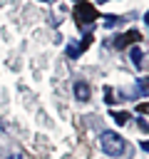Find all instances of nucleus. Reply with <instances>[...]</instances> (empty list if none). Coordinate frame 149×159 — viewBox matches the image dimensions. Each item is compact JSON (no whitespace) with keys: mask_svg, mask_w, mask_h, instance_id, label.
Here are the masks:
<instances>
[{"mask_svg":"<svg viewBox=\"0 0 149 159\" xmlns=\"http://www.w3.org/2000/svg\"><path fill=\"white\" fill-rule=\"evenodd\" d=\"M99 147H102V152L109 154V157H119V154L127 152V142H124L117 132H109V129H104V132L99 134Z\"/></svg>","mask_w":149,"mask_h":159,"instance_id":"obj_2","label":"nucleus"},{"mask_svg":"<svg viewBox=\"0 0 149 159\" xmlns=\"http://www.w3.org/2000/svg\"><path fill=\"white\" fill-rule=\"evenodd\" d=\"M112 119H114L117 124H124V122L129 119V114H127V112H112Z\"/></svg>","mask_w":149,"mask_h":159,"instance_id":"obj_7","label":"nucleus"},{"mask_svg":"<svg viewBox=\"0 0 149 159\" xmlns=\"http://www.w3.org/2000/svg\"><path fill=\"white\" fill-rule=\"evenodd\" d=\"M99 20H102V25H104V27H114V25L119 22V17H117V15H104V17H99Z\"/></svg>","mask_w":149,"mask_h":159,"instance_id":"obj_6","label":"nucleus"},{"mask_svg":"<svg viewBox=\"0 0 149 159\" xmlns=\"http://www.w3.org/2000/svg\"><path fill=\"white\" fill-rule=\"evenodd\" d=\"M74 20H77V27H82L84 32H89V30L97 25L99 15H97V10H94L92 2L82 0V2H77V7H74Z\"/></svg>","mask_w":149,"mask_h":159,"instance_id":"obj_1","label":"nucleus"},{"mask_svg":"<svg viewBox=\"0 0 149 159\" xmlns=\"http://www.w3.org/2000/svg\"><path fill=\"white\" fill-rule=\"evenodd\" d=\"M139 89H142V94H144V97H147V82H144V80H142V82H139Z\"/></svg>","mask_w":149,"mask_h":159,"instance_id":"obj_10","label":"nucleus"},{"mask_svg":"<svg viewBox=\"0 0 149 159\" xmlns=\"http://www.w3.org/2000/svg\"><path fill=\"white\" fill-rule=\"evenodd\" d=\"M67 55H70V57H79V50H77V45H67Z\"/></svg>","mask_w":149,"mask_h":159,"instance_id":"obj_9","label":"nucleus"},{"mask_svg":"<svg viewBox=\"0 0 149 159\" xmlns=\"http://www.w3.org/2000/svg\"><path fill=\"white\" fill-rule=\"evenodd\" d=\"M72 89H74V97H77L79 102H87V99H89V84H87V82H82V80H77Z\"/></svg>","mask_w":149,"mask_h":159,"instance_id":"obj_4","label":"nucleus"},{"mask_svg":"<svg viewBox=\"0 0 149 159\" xmlns=\"http://www.w3.org/2000/svg\"><path fill=\"white\" fill-rule=\"evenodd\" d=\"M89 42H92V35H89V32H87V35H84V37H82V45H77V50H79V52H84V50H87V47H89Z\"/></svg>","mask_w":149,"mask_h":159,"instance_id":"obj_8","label":"nucleus"},{"mask_svg":"<svg viewBox=\"0 0 149 159\" xmlns=\"http://www.w3.org/2000/svg\"><path fill=\"white\" fill-rule=\"evenodd\" d=\"M137 40H142L139 30H129V32H124V35H119V37L114 40V47H117V50H124L127 45H134Z\"/></svg>","mask_w":149,"mask_h":159,"instance_id":"obj_3","label":"nucleus"},{"mask_svg":"<svg viewBox=\"0 0 149 159\" xmlns=\"http://www.w3.org/2000/svg\"><path fill=\"white\" fill-rule=\"evenodd\" d=\"M12 159H20V157H12Z\"/></svg>","mask_w":149,"mask_h":159,"instance_id":"obj_13","label":"nucleus"},{"mask_svg":"<svg viewBox=\"0 0 149 159\" xmlns=\"http://www.w3.org/2000/svg\"><path fill=\"white\" fill-rule=\"evenodd\" d=\"M74 2H82V0H74Z\"/></svg>","mask_w":149,"mask_h":159,"instance_id":"obj_12","label":"nucleus"},{"mask_svg":"<svg viewBox=\"0 0 149 159\" xmlns=\"http://www.w3.org/2000/svg\"><path fill=\"white\" fill-rule=\"evenodd\" d=\"M42 2H52V0H42Z\"/></svg>","mask_w":149,"mask_h":159,"instance_id":"obj_11","label":"nucleus"},{"mask_svg":"<svg viewBox=\"0 0 149 159\" xmlns=\"http://www.w3.org/2000/svg\"><path fill=\"white\" fill-rule=\"evenodd\" d=\"M132 62H134V67H139V70L147 67V55H144L142 47H132Z\"/></svg>","mask_w":149,"mask_h":159,"instance_id":"obj_5","label":"nucleus"}]
</instances>
